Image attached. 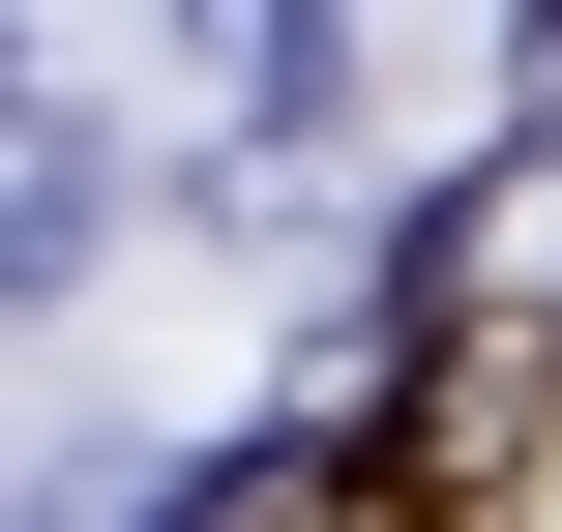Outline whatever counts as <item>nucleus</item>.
<instances>
[{"instance_id":"1","label":"nucleus","mask_w":562,"mask_h":532,"mask_svg":"<svg viewBox=\"0 0 562 532\" xmlns=\"http://www.w3.org/2000/svg\"><path fill=\"white\" fill-rule=\"evenodd\" d=\"M504 474H533V355H445V385H415V444H385L326 532H474Z\"/></svg>"}]
</instances>
